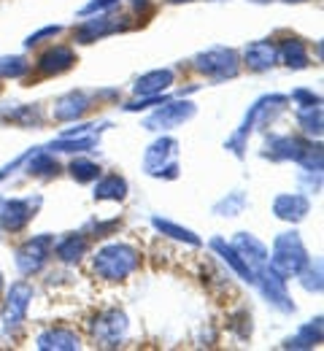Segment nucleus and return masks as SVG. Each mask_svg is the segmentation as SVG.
Wrapping results in <instances>:
<instances>
[{
    "mask_svg": "<svg viewBox=\"0 0 324 351\" xmlns=\"http://www.w3.org/2000/svg\"><path fill=\"white\" fill-rule=\"evenodd\" d=\"M140 267V252L130 243H105L95 252L92 270L103 281H125Z\"/></svg>",
    "mask_w": 324,
    "mask_h": 351,
    "instance_id": "obj_1",
    "label": "nucleus"
},
{
    "mask_svg": "<svg viewBox=\"0 0 324 351\" xmlns=\"http://www.w3.org/2000/svg\"><path fill=\"white\" fill-rule=\"evenodd\" d=\"M308 263H311V257H308V249H306V243H303V238H300L297 230L278 232L273 246L268 249V265L276 273H281L286 281L292 276H297Z\"/></svg>",
    "mask_w": 324,
    "mask_h": 351,
    "instance_id": "obj_2",
    "label": "nucleus"
},
{
    "mask_svg": "<svg viewBox=\"0 0 324 351\" xmlns=\"http://www.w3.org/2000/svg\"><path fill=\"white\" fill-rule=\"evenodd\" d=\"M192 65H195L197 73H203L205 79H214V82H227V79H235L240 73L238 51L225 49V46H214V49H205V51L195 54Z\"/></svg>",
    "mask_w": 324,
    "mask_h": 351,
    "instance_id": "obj_3",
    "label": "nucleus"
},
{
    "mask_svg": "<svg viewBox=\"0 0 324 351\" xmlns=\"http://www.w3.org/2000/svg\"><path fill=\"white\" fill-rule=\"evenodd\" d=\"M130 16H122V14H114L111 8L108 11H100L97 16H90L84 22H79L73 27V41L76 44H95L105 36H114V33H127L133 27V22H127Z\"/></svg>",
    "mask_w": 324,
    "mask_h": 351,
    "instance_id": "obj_4",
    "label": "nucleus"
},
{
    "mask_svg": "<svg viewBox=\"0 0 324 351\" xmlns=\"http://www.w3.org/2000/svg\"><path fill=\"white\" fill-rule=\"evenodd\" d=\"M179 141L157 138L143 154V171L154 178H179Z\"/></svg>",
    "mask_w": 324,
    "mask_h": 351,
    "instance_id": "obj_5",
    "label": "nucleus"
},
{
    "mask_svg": "<svg viewBox=\"0 0 324 351\" xmlns=\"http://www.w3.org/2000/svg\"><path fill=\"white\" fill-rule=\"evenodd\" d=\"M51 252H54V235L41 232V235L27 238V241H25V243L16 249V257H14L16 270H19L25 278H27V276L41 273V270L47 267Z\"/></svg>",
    "mask_w": 324,
    "mask_h": 351,
    "instance_id": "obj_6",
    "label": "nucleus"
},
{
    "mask_svg": "<svg viewBox=\"0 0 324 351\" xmlns=\"http://www.w3.org/2000/svg\"><path fill=\"white\" fill-rule=\"evenodd\" d=\"M195 114H197V106L192 100H186L184 95L179 100L168 97L165 103H160V108H154L149 114L143 128L146 130H173V128H182L189 119H195Z\"/></svg>",
    "mask_w": 324,
    "mask_h": 351,
    "instance_id": "obj_7",
    "label": "nucleus"
},
{
    "mask_svg": "<svg viewBox=\"0 0 324 351\" xmlns=\"http://www.w3.org/2000/svg\"><path fill=\"white\" fill-rule=\"evenodd\" d=\"M44 197L27 195V197H11L0 203V230L3 232H22L30 221L36 219Z\"/></svg>",
    "mask_w": 324,
    "mask_h": 351,
    "instance_id": "obj_8",
    "label": "nucleus"
},
{
    "mask_svg": "<svg viewBox=\"0 0 324 351\" xmlns=\"http://www.w3.org/2000/svg\"><path fill=\"white\" fill-rule=\"evenodd\" d=\"M254 287H257V289L262 292V298H265L271 306H276L281 313H292V311H295V303H292L289 289H286V278H284L281 273H276L268 263L254 270Z\"/></svg>",
    "mask_w": 324,
    "mask_h": 351,
    "instance_id": "obj_9",
    "label": "nucleus"
},
{
    "mask_svg": "<svg viewBox=\"0 0 324 351\" xmlns=\"http://www.w3.org/2000/svg\"><path fill=\"white\" fill-rule=\"evenodd\" d=\"M127 313L119 311V308H111V311H103L95 316V322L90 324L92 330V338L100 346H119L125 338H127Z\"/></svg>",
    "mask_w": 324,
    "mask_h": 351,
    "instance_id": "obj_10",
    "label": "nucleus"
},
{
    "mask_svg": "<svg viewBox=\"0 0 324 351\" xmlns=\"http://www.w3.org/2000/svg\"><path fill=\"white\" fill-rule=\"evenodd\" d=\"M30 300H33V287H30L27 281H14L11 289H8V295H5L3 313H0V322H3V330H5V332L16 330V327L25 322Z\"/></svg>",
    "mask_w": 324,
    "mask_h": 351,
    "instance_id": "obj_11",
    "label": "nucleus"
},
{
    "mask_svg": "<svg viewBox=\"0 0 324 351\" xmlns=\"http://www.w3.org/2000/svg\"><path fill=\"white\" fill-rule=\"evenodd\" d=\"M76 62H79V57H76V51H73L71 46L51 44L47 51L36 60V71H38V76L51 79V76H62V73H68Z\"/></svg>",
    "mask_w": 324,
    "mask_h": 351,
    "instance_id": "obj_12",
    "label": "nucleus"
},
{
    "mask_svg": "<svg viewBox=\"0 0 324 351\" xmlns=\"http://www.w3.org/2000/svg\"><path fill=\"white\" fill-rule=\"evenodd\" d=\"M95 97L90 92H82V89H73V92H65L62 97L54 100L51 106V119L54 122H76L82 119L90 108H92Z\"/></svg>",
    "mask_w": 324,
    "mask_h": 351,
    "instance_id": "obj_13",
    "label": "nucleus"
},
{
    "mask_svg": "<svg viewBox=\"0 0 324 351\" xmlns=\"http://www.w3.org/2000/svg\"><path fill=\"white\" fill-rule=\"evenodd\" d=\"M308 143H311V138L303 141V138L289 135V132H284V135H271V138L265 141L262 157H271V160H276V162H284V160L297 162V160L303 157V152L308 149Z\"/></svg>",
    "mask_w": 324,
    "mask_h": 351,
    "instance_id": "obj_14",
    "label": "nucleus"
},
{
    "mask_svg": "<svg viewBox=\"0 0 324 351\" xmlns=\"http://www.w3.org/2000/svg\"><path fill=\"white\" fill-rule=\"evenodd\" d=\"M311 211V200L306 192H284L273 200V217L289 224H297L308 217Z\"/></svg>",
    "mask_w": 324,
    "mask_h": 351,
    "instance_id": "obj_15",
    "label": "nucleus"
},
{
    "mask_svg": "<svg viewBox=\"0 0 324 351\" xmlns=\"http://www.w3.org/2000/svg\"><path fill=\"white\" fill-rule=\"evenodd\" d=\"M243 65L254 73H265L278 65V49L273 41L262 38V41H251L243 49Z\"/></svg>",
    "mask_w": 324,
    "mask_h": 351,
    "instance_id": "obj_16",
    "label": "nucleus"
},
{
    "mask_svg": "<svg viewBox=\"0 0 324 351\" xmlns=\"http://www.w3.org/2000/svg\"><path fill=\"white\" fill-rule=\"evenodd\" d=\"M90 252V238L84 232H68L62 238H54V257L65 265H76L82 263Z\"/></svg>",
    "mask_w": 324,
    "mask_h": 351,
    "instance_id": "obj_17",
    "label": "nucleus"
},
{
    "mask_svg": "<svg viewBox=\"0 0 324 351\" xmlns=\"http://www.w3.org/2000/svg\"><path fill=\"white\" fill-rule=\"evenodd\" d=\"M176 84V71L173 68H157V71H149L136 79L133 84V92L143 97V95H162Z\"/></svg>",
    "mask_w": 324,
    "mask_h": 351,
    "instance_id": "obj_18",
    "label": "nucleus"
},
{
    "mask_svg": "<svg viewBox=\"0 0 324 351\" xmlns=\"http://www.w3.org/2000/svg\"><path fill=\"white\" fill-rule=\"evenodd\" d=\"M230 243H232V249H235L246 263L251 265V270H257V267H262V265L268 263V246H265L257 235H251V232H238Z\"/></svg>",
    "mask_w": 324,
    "mask_h": 351,
    "instance_id": "obj_19",
    "label": "nucleus"
},
{
    "mask_svg": "<svg viewBox=\"0 0 324 351\" xmlns=\"http://www.w3.org/2000/svg\"><path fill=\"white\" fill-rule=\"evenodd\" d=\"M36 346L44 351H76L82 349V338L68 327H49L36 338Z\"/></svg>",
    "mask_w": 324,
    "mask_h": 351,
    "instance_id": "obj_20",
    "label": "nucleus"
},
{
    "mask_svg": "<svg viewBox=\"0 0 324 351\" xmlns=\"http://www.w3.org/2000/svg\"><path fill=\"white\" fill-rule=\"evenodd\" d=\"M127 178L119 173H108V176H97L95 181V192L92 197L97 203H122L127 197Z\"/></svg>",
    "mask_w": 324,
    "mask_h": 351,
    "instance_id": "obj_21",
    "label": "nucleus"
},
{
    "mask_svg": "<svg viewBox=\"0 0 324 351\" xmlns=\"http://www.w3.org/2000/svg\"><path fill=\"white\" fill-rule=\"evenodd\" d=\"M25 171L27 176H33V178H54V176H60L62 171V165L57 162V157H54V152H49V149H30L27 152V157H25Z\"/></svg>",
    "mask_w": 324,
    "mask_h": 351,
    "instance_id": "obj_22",
    "label": "nucleus"
},
{
    "mask_svg": "<svg viewBox=\"0 0 324 351\" xmlns=\"http://www.w3.org/2000/svg\"><path fill=\"white\" fill-rule=\"evenodd\" d=\"M278 49V62H284L292 71H303L311 65V51L308 44L303 38H284L281 44H276Z\"/></svg>",
    "mask_w": 324,
    "mask_h": 351,
    "instance_id": "obj_23",
    "label": "nucleus"
},
{
    "mask_svg": "<svg viewBox=\"0 0 324 351\" xmlns=\"http://www.w3.org/2000/svg\"><path fill=\"white\" fill-rule=\"evenodd\" d=\"M0 117L11 125H19V128H38L44 122V111L38 103H16L11 108L0 106Z\"/></svg>",
    "mask_w": 324,
    "mask_h": 351,
    "instance_id": "obj_24",
    "label": "nucleus"
},
{
    "mask_svg": "<svg viewBox=\"0 0 324 351\" xmlns=\"http://www.w3.org/2000/svg\"><path fill=\"white\" fill-rule=\"evenodd\" d=\"M208 246H211V249H214V252H216V254H219V257H222L225 263L230 265L235 276H240L243 281L254 284V270H251V265L246 263V260H243V257H240V254H238V252L232 249V243H227L225 238H214V241H211Z\"/></svg>",
    "mask_w": 324,
    "mask_h": 351,
    "instance_id": "obj_25",
    "label": "nucleus"
},
{
    "mask_svg": "<svg viewBox=\"0 0 324 351\" xmlns=\"http://www.w3.org/2000/svg\"><path fill=\"white\" fill-rule=\"evenodd\" d=\"M319 343H322V316L306 322L284 346H286V349H314V346H319Z\"/></svg>",
    "mask_w": 324,
    "mask_h": 351,
    "instance_id": "obj_26",
    "label": "nucleus"
},
{
    "mask_svg": "<svg viewBox=\"0 0 324 351\" xmlns=\"http://www.w3.org/2000/svg\"><path fill=\"white\" fill-rule=\"evenodd\" d=\"M295 114H297V125H300V130L306 132L311 141H314V138H322V103H314V106H297Z\"/></svg>",
    "mask_w": 324,
    "mask_h": 351,
    "instance_id": "obj_27",
    "label": "nucleus"
},
{
    "mask_svg": "<svg viewBox=\"0 0 324 351\" xmlns=\"http://www.w3.org/2000/svg\"><path fill=\"white\" fill-rule=\"evenodd\" d=\"M151 224H154L162 235L179 241V243H186V246H203V241H200L189 227H182V224H176V221H171V219H162V217H154Z\"/></svg>",
    "mask_w": 324,
    "mask_h": 351,
    "instance_id": "obj_28",
    "label": "nucleus"
},
{
    "mask_svg": "<svg viewBox=\"0 0 324 351\" xmlns=\"http://www.w3.org/2000/svg\"><path fill=\"white\" fill-rule=\"evenodd\" d=\"M249 206V197L243 192H227L222 200L214 203V214L216 217H240Z\"/></svg>",
    "mask_w": 324,
    "mask_h": 351,
    "instance_id": "obj_29",
    "label": "nucleus"
},
{
    "mask_svg": "<svg viewBox=\"0 0 324 351\" xmlns=\"http://www.w3.org/2000/svg\"><path fill=\"white\" fill-rule=\"evenodd\" d=\"M33 73V62H27L22 54L0 57V79H25Z\"/></svg>",
    "mask_w": 324,
    "mask_h": 351,
    "instance_id": "obj_30",
    "label": "nucleus"
},
{
    "mask_svg": "<svg viewBox=\"0 0 324 351\" xmlns=\"http://www.w3.org/2000/svg\"><path fill=\"white\" fill-rule=\"evenodd\" d=\"M68 173L73 176V181H79V184H92V181H97V176L103 173V171H100V165L95 160L76 157V160H71Z\"/></svg>",
    "mask_w": 324,
    "mask_h": 351,
    "instance_id": "obj_31",
    "label": "nucleus"
},
{
    "mask_svg": "<svg viewBox=\"0 0 324 351\" xmlns=\"http://www.w3.org/2000/svg\"><path fill=\"white\" fill-rule=\"evenodd\" d=\"M297 278H300V284H303V289L306 292H322V263H308L300 273H297Z\"/></svg>",
    "mask_w": 324,
    "mask_h": 351,
    "instance_id": "obj_32",
    "label": "nucleus"
},
{
    "mask_svg": "<svg viewBox=\"0 0 324 351\" xmlns=\"http://www.w3.org/2000/svg\"><path fill=\"white\" fill-rule=\"evenodd\" d=\"M119 227V219H90L84 227V235H92V238H108L114 235V230Z\"/></svg>",
    "mask_w": 324,
    "mask_h": 351,
    "instance_id": "obj_33",
    "label": "nucleus"
},
{
    "mask_svg": "<svg viewBox=\"0 0 324 351\" xmlns=\"http://www.w3.org/2000/svg\"><path fill=\"white\" fill-rule=\"evenodd\" d=\"M60 33H62V27H60V25H49V27H41L38 33L27 36V41H25V49H33V46H41V44H47V41H54Z\"/></svg>",
    "mask_w": 324,
    "mask_h": 351,
    "instance_id": "obj_34",
    "label": "nucleus"
},
{
    "mask_svg": "<svg viewBox=\"0 0 324 351\" xmlns=\"http://www.w3.org/2000/svg\"><path fill=\"white\" fill-rule=\"evenodd\" d=\"M289 100H292L295 106H314V103H322L319 95H314L311 89H295V92L289 95Z\"/></svg>",
    "mask_w": 324,
    "mask_h": 351,
    "instance_id": "obj_35",
    "label": "nucleus"
},
{
    "mask_svg": "<svg viewBox=\"0 0 324 351\" xmlns=\"http://www.w3.org/2000/svg\"><path fill=\"white\" fill-rule=\"evenodd\" d=\"M116 3H119V0H92L90 5L82 8V16H90V14H95V11H97V14H100V11H108V8H114Z\"/></svg>",
    "mask_w": 324,
    "mask_h": 351,
    "instance_id": "obj_36",
    "label": "nucleus"
},
{
    "mask_svg": "<svg viewBox=\"0 0 324 351\" xmlns=\"http://www.w3.org/2000/svg\"><path fill=\"white\" fill-rule=\"evenodd\" d=\"M251 3H260V5H265V3H273V0H251Z\"/></svg>",
    "mask_w": 324,
    "mask_h": 351,
    "instance_id": "obj_37",
    "label": "nucleus"
},
{
    "mask_svg": "<svg viewBox=\"0 0 324 351\" xmlns=\"http://www.w3.org/2000/svg\"><path fill=\"white\" fill-rule=\"evenodd\" d=\"M3 289H5V281H3V276H0V292H3Z\"/></svg>",
    "mask_w": 324,
    "mask_h": 351,
    "instance_id": "obj_38",
    "label": "nucleus"
},
{
    "mask_svg": "<svg viewBox=\"0 0 324 351\" xmlns=\"http://www.w3.org/2000/svg\"><path fill=\"white\" fill-rule=\"evenodd\" d=\"M286 3H306V0H286Z\"/></svg>",
    "mask_w": 324,
    "mask_h": 351,
    "instance_id": "obj_39",
    "label": "nucleus"
},
{
    "mask_svg": "<svg viewBox=\"0 0 324 351\" xmlns=\"http://www.w3.org/2000/svg\"><path fill=\"white\" fill-rule=\"evenodd\" d=\"M0 203H3V197H0Z\"/></svg>",
    "mask_w": 324,
    "mask_h": 351,
    "instance_id": "obj_40",
    "label": "nucleus"
}]
</instances>
